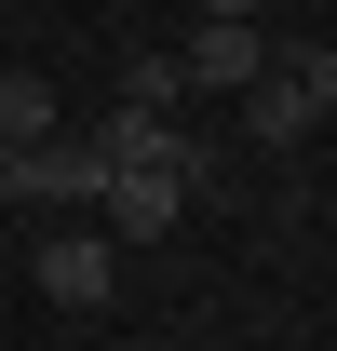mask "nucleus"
Listing matches in <instances>:
<instances>
[{
	"instance_id": "nucleus-1",
	"label": "nucleus",
	"mask_w": 337,
	"mask_h": 351,
	"mask_svg": "<svg viewBox=\"0 0 337 351\" xmlns=\"http://www.w3.org/2000/svg\"><path fill=\"white\" fill-rule=\"evenodd\" d=\"M95 189H108L95 135H27V149H0V203H41V217H68V203H95Z\"/></svg>"
},
{
	"instance_id": "nucleus-2",
	"label": "nucleus",
	"mask_w": 337,
	"mask_h": 351,
	"mask_svg": "<svg viewBox=\"0 0 337 351\" xmlns=\"http://www.w3.org/2000/svg\"><path fill=\"white\" fill-rule=\"evenodd\" d=\"M270 54H284V41H270V27H229V14H203V27L175 41V82L229 108V95H243V82H270Z\"/></svg>"
},
{
	"instance_id": "nucleus-3",
	"label": "nucleus",
	"mask_w": 337,
	"mask_h": 351,
	"mask_svg": "<svg viewBox=\"0 0 337 351\" xmlns=\"http://www.w3.org/2000/svg\"><path fill=\"white\" fill-rule=\"evenodd\" d=\"M27 284H41L54 311H108V298H122V243H108V230H54Z\"/></svg>"
},
{
	"instance_id": "nucleus-4",
	"label": "nucleus",
	"mask_w": 337,
	"mask_h": 351,
	"mask_svg": "<svg viewBox=\"0 0 337 351\" xmlns=\"http://www.w3.org/2000/svg\"><path fill=\"white\" fill-rule=\"evenodd\" d=\"M95 203H108V243H162V230L189 217V176H175V162H149V176H108Z\"/></svg>"
},
{
	"instance_id": "nucleus-5",
	"label": "nucleus",
	"mask_w": 337,
	"mask_h": 351,
	"mask_svg": "<svg viewBox=\"0 0 337 351\" xmlns=\"http://www.w3.org/2000/svg\"><path fill=\"white\" fill-rule=\"evenodd\" d=\"M229 108H243V135H256V149H310V95H297L284 68H270V82H243Z\"/></svg>"
},
{
	"instance_id": "nucleus-6",
	"label": "nucleus",
	"mask_w": 337,
	"mask_h": 351,
	"mask_svg": "<svg viewBox=\"0 0 337 351\" xmlns=\"http://www.w3.org/2000/svg\"><path fill=\"white\" fill-rule=\"evenodd\" d=\"M27 135H68V108L41 68H0V149H27Z\"/></svg>"
},
{
	"instance_id": "nucleus-7",
	"label": "nucleus",
	"mask_w": 337,
	"mask_h": 351,
	"mask_svg": "<svg viewBox=\"0 0 337 351\" xmlns=\"http://www.w3.org/2000/svg\"><path fill=\"white\" fill-rule=\"evenodd\" d=\"M108 108H149V122H175V108H189L175 54H122V95H108Z\"/></svg>"
},
{
	"instance_id": "nucleus-8",
	"label": "nucleus",
	"mask_w": 337,
	"mask_h": 351,
	"mask_svg": "<svg viewBox=\"0 0 337 351\" xmlns=\"http://www.w3.org/2000/svg\"><path fill=\"white\" fill-rule=\"evenodd\" d=\"M297 95H310V122H337V41H297V54H270Z\"/></svg>"
},
{
	"instance_id": "nucleus-9",
	"label": "nucleus",
	"mask_w": 337,
	"mask_h": 351,
	"mask_svg": "<svg viewBox=\"0 0 337 351\" xmlns=\"http://www.w3.org/2000/svg\"><path fill=\"white\" fill-rule=\"evenodd\" d=\"M203 14H229V27H256V0H203Z\"/></svg>"
}]
</instances>
